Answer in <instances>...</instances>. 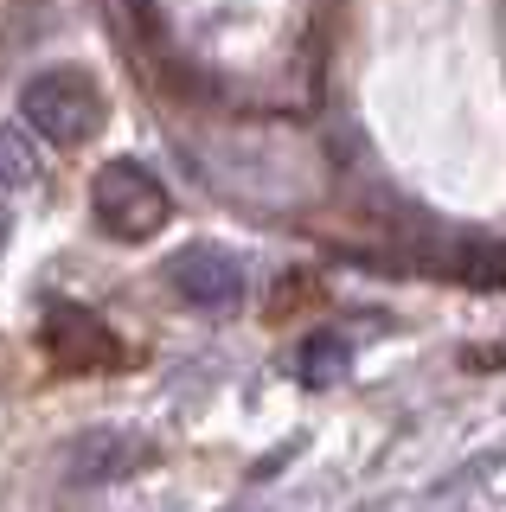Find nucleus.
<instances>
[{
    "instance_id": "39448f33",
    "label": "nucleus",
    "mask_w": 506,
    "mask_h": 512,
    "mask_svg": "<svg viewBox=\"0 0 506 512\" xmlns=\"http://www.w3.org/2000/svg\"><path fill=\"white\" fill-rule=\"evenodd\" d=\"M154 461V442L135 429H84L65 448V480L71 487H116V480L141 474Z\"/></svg>"
},
{
    "instance_id": "7ed1b4c3",
    "label": "nucleus",
    "mask_w": 506,
    "mask_h": 512,
    "mask_svg": "<svg viewBox=\"0 0 506 512\" xmlns=\"http://www.w3.org/2000/svg\"><path fill=\"white\" fill-rule=\"evenodd\" d=\"M39 340L52 352V365H65V372H116V365H129V346L116 340V327L103 314L77 308V301H52L45 308Z\"/></svg>"
},
{
    "instance_id": "20e7f679",
    "label": "nucleus",
    "mask_w": 506,
    "mask_h": 512,
    "mask_svg": "<svg viewBox=\"0 0 506 512\" xmlns=\"http://www.w3.org/2000/svg\"><path fill=\"white\" fill-rule=\"evenodd\" d=\"M167 282L186 308H205V314H231L244 301V263L218 244H186L167 256Z\"/></svg>"
},
{
    "instance_id": "f257e3e1",
    "label": "nucleus",
    "mask_w": 506,
    "mask_h": 512,
    "mask_svg": "<svg viewBox=\"0 0 506 512\" xmlns=\"http://www.w3.org/2000/svg\"><path fill=\"white\" fill-rule=\"evenodd\" d=\"M20 122L33 128L39 141H52V148H84V141L103 135L109 96L84 64H45L20 90Z\"/></svg>"
},
{
    "instance_id": "423d86ee",
    "label": "nucleus",
    "mask_w": 506,
    "mask_h": 512,
    "mask_svg": "<svg viewBox=\"0 0 506 512\" xmlns=\"http://www.w3.org/2000/svg\"><path fill=\"white\" fill-rule=\"evenodd\" d=\"M39 173H45L39 135L26 122H7V128H0V186L26 192V186H39Z\"/></svg>"
},
{
    "instance_id": "0eeeda50",
    "label": "nucleus",
    "mask_w": 506,
    "mask_h": 512,
    "mask_svg": "<svg viewBox=\"0 0 506 512\" xmlns=\"http://www.w3.org/2000/svg\"><path fill=\"white\" fill-rule=\"evenodd\" d=\"M346 359H353V346H346L334 327H321V333L302 340V352H295V372H302V384H334L346 372Z\"/></svg>"
},
{
    "instance_id": "f03ea898",
    "label": "nucleus",
    "mask_w": 506,
    "mask_h": 512,
    "mask_svg": "<svg viewBox=\"0 0 506 512\" xmlns=\"http://www.w3.org/2000/svg\"><path fill=\"white\" fill-rule=\"evenodd\" d=\"M90 212H97V224L109 237L148 244L154 231H167L173 199H167V186L154 180V167H141V160H103L97 180H90Z\"/></svg>"
}]
</instances>
